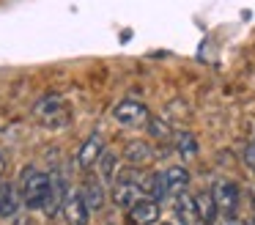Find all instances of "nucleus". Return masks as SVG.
<instances>
[{"mask_svg": "<svg viewBox=\"0 0 255 225\" xmlns=\"http://www.w3.org/2000/svg\"><path fill=\"white\" fill-rule=\"evenodd\" d=\"M113 118L118 121L121 126H129V129H137V126H145L148 124V107L137 99H124L113 107Z\"/></svg>", "mask_w": 255, "mask_h": 225, "instance_id": "39448f33", "label": "nucleus"}, {"mask_svg": "<svg viewBox=\"0 0 255 225\" xmlns=\"http://www.w3.org/2000/svg\"><path fill=\"white\" fill-rule=\"evenodd\" d=\"M102 151H105V137H102L99 132H94V135H88V137L83 140V146L77 148V165H80L83 170L94 168Z\"/></svg>", "mask_w": 255, "mask_h": 225, "instance_id": "1a4fd4ad", "label": "nucleus"}, {"mask_svg": "<svg viewBox=\"0 0 255 225\" xmlns=\"http://www.w3.org/2000/svg\"><path fill=\"white\" fill-rule=\"evenodd\" d=\"M211 198H214L217 214H236L239 203H242V190H239L236 181L231 179H217L214 187H211Z\"/></svg>", "mask_w": 255, "mask_h": 225, "instance_id": "20e7f679", "label": "nucleus"}, {"mask_svg": "<svg viewBox=\"0 0 255 225\" xmlns=\"http://www.w3.org/2000/svg\"><path fill=\"white\" fill-rule=\"evenodd\" d=\"M96 170H99V181L102 184H107V187H113L116 184V179H118V157L113 151H102L99 154V159H96V165H94Z\"/></svg>", "mask_w": 255, "mask_h": 225, "instance_id": "ddd939ff", "label": "nucleus"}, {"mask_svg": "<svg viewBox=\"0 0 255 225\" xmlns=\"http://www.w3.org/2000/svg\"><path fill=\"white\" fill-rule=\"evenodd\" d=\"M127 220L129 225H154L159 220V203L151 201V198H143L132 209H127Z\"/></svg>", "mask_w": 255, "mask_h": 225, "instance_id": "6e6552de", "label": "nucleus"}, {"mask_svg": "<svg viewBox=\"0 0 255 225\" xmlns=\"http://www.w3.org/2000/svg\"><path fill=\"white\" fill-rule=\"evenodd\" d=\"M61 212H63L66 225H88L91 223V206L85 203L83 190H72V192H69L66 201H63V206H61Z\"/></svg>", "mask_w": 255, "mask_h": 225, "instance_id": "423d86ee", "label": "nucleus"}, {"mask_svg": "<svg viewBox=\"0 0 255 225\" xmlns=\"http://www.w3.org/2000/svg\"><path fill=\"white\" fill-rule=\"evenodd\" d=\"M162 181H165L167 198H176V195H181V192H187L189 173H187V168H181V165H173V168L162 170Z\"/></svg>", "mask_w": 255, "mask_h": 225, "instance_id": "9d476101", "label": "nucleus"}, {"mask_svg": "<svg viewBox=\"0 0 255 225\" xmlns=\"http://www.w3.org/2000/svg\"><path fill=\"white\" fill-rule=\"evenodd\" d=\"M66 195H69L66 176H63L61 170H52L50 173V192H47V201H44V214L47 217H55V214L61 212Z\"/></svg>", "mask_w": 255, "mask_h": 225, "instance_id": "0eeeda50", "label": "nucleus"}, {"mask_svg": "<svg viewBox=\"0 0 255 225\" xmlns=\"http://www.w3.org/2000/svg\"><path fill=\"white\" fill-rule=\"evenodd\" d=\"M33 115L41 126H47V129H63V126L72 124V107H69V102L63 96H58V93L41 96L39 102L33 104Z\"/></svg>", "mask_w": 255, "mask_h": 225, "instance_id": "f03ea898", "label": "nucleus"}, {"mask_svg": "<svg viewBox=\"0 0 255 225\" xmlns=\"http://www.w3.org/2000/svg\"><path fill=\"white\" fill-rule=\"evenodd\" d=\"M244 165H247V170L255 176V143H250V146L244 148Z\"/></svg>", "mask_w": 255, "mask_h": 225, "instance_id": "a211bd4d", "label": "nucleus"}, {"mask_svg": "<svg viewBox=\"0 0 255 225\" xmlns=\"http://www.w3.org/2000/svg\"><path fill=\"white\" fill-rule=\"evenodd\" d=\"M19 195H22L25 209H44L47 192H50V173L41 170L39 165H28L19 173V184H17Z\"/></svg>", "mask_w": 255, "mask_h": 225, "instance_id": "f257e3e1", "label": "nucleus"}, {"mask_svg": "<svg viewBox=\"0 0 255 225\" xmlns=\"http://www.w3.org/2000/svg\"><path fill=\"white\" fill-rule=\"evenodd\" d=\"M3 170H6V157L0 154V176H3Z\"/></svg>", "mask_w": 255, "mask_h": 225, "instance_id": "aec40b11", "label": "nucleus"}, {"mask_svg": "<svg viewBox=\"0 0 255 225\" xmlns=\"http://www.w3.org/2000/svg\"><path fill=\"white\" fill-rule=\"evenodd\" d=\"M145 126H148V132H151L154 140H173V129L162 118H148V124H145Z\"/></svg>", "mask_w": 255, "mask_h": 225, "instance_id": "f3484780", "label": "nucleus"}, {"mask_svg": "<svg viewBox=\"0 0 255 225\" xmlns=\"http://www.w3.org/2000/svg\"><path fill=\"white\" fill-rule=\"evenodd\" d=\"M143 198H145V190H143V179H140V173L129 170V173L121 176V179H116V184H113V201H116V206L132 209L134 203L143 201Z\"/></svg>", "mask_w": 255, "mask_h": 225, "instance_id": "7ed1b4c3", "label": "nucleus"}, {"mask_svg": "<svg viewBox=\"0 0 255 225\" xmlns=\"http://www.w3.org/2000/svg\"><path fill=\"white\" fill-rule=\"evenodd\" d=\"M124 159H127L132 168H143L154 159V146L145 140H129L127 148H124Z\"/></svg>", "mask_w": 255, "mask_h": 225, "instance_id": "9b49d317", "label": "nucleus"}, {"mask_svg": "<svg viewBox=\"0 0 255 225\" xmlns=\"http://www.w3.org/2000/svg\"><path fill=\"white\" fill-rule=\"evenodd\" d=\"M167 225H184V223H181V220H173V223H167Z\"/></svg>", "mask_w": 255, "mask_h": 225, "instance_id": "412c9836", "label": "nucleus"}, {"mask_svg": "<svg viewBox=\"0 0 255 225\" xmlns=\"http://www.w3.org/2000/svg\"><path fill=\"white\" fill-rule=\"evenodd\" d=\"M83 195H85V203L91 206V212H96V209L105 206L107 192H105V184H102V181H91V184L83 187Z\"/></svg>", "mask_w": 255, "mask_h": 225, "instance_id": "dca6fc26", "label": "nucleus"}, {"mask_svg": "<svg viewBox=\"0 0 255 225\" xmlns=\"http://www.w3.org/2000/svg\"><path fill=\"white\" fill-rule=\"evenodd\" d=\"M8 187L6 181H0V217H3V206H6V198H8Z\"/></svg>", "mask_w": 255, "mask_h": 225, "instance_id": "6ab92c4d", "label": "nucleus"}, {"mask_svg": "<svg viewBox=\"0 0 255 225\" xmlns=\"http://www.w3.org/2000/svg\"><path fill=\"white\" fill-rule=\"evenodd\" d=\"M173 209H176V220H181L184 225H200L198 209H195V195H189V192H181V195H176V201H173Z\"/></svg>", "mask_w": 255, "mask_h": 225, "instance_id": "f8f14e48", "label": "nucleus"}, {"mask_svg": "<svg viewBox=\"0 0 255 225\" xmlns=\"http://www.w3.org/2000/svg\"><path fill=\"white\" fill-rule=\"evenodd\" d=\"M195 209H198L200 225H211L217 220V206H214L211 192H198V195H195Z\"/></svg>", "mask_w": 255, "mask_h": 225, "instance_id": "4468645a", "label": "nucleus"}, {"mask_svg": "<svg viewBox=\"0 0 255 225\" xmlns=\"http://www.w3.org/2000/svg\"><path fill=\"white\" fill-rule=\"evenodd\" d=\"M173 146H176V151L181 154L184 159L198 157V140H195V135H192V132H187V129H181V132L173 135Z\"/></svg>", "mask_w": 255, "mask_h": 225, "instance_id": "2eb2a0df", "label": "nucleus"}]
</instances>
